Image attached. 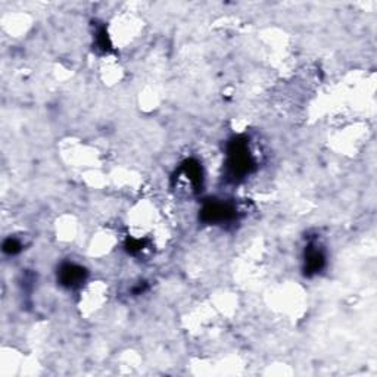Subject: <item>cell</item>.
<instances>
[{
	"label": "cell",
	"mask_w": 377,
	"mask_h": 377,
	"mask_svg": "<svg viewBox=\"0 0 377 377\" xmlns=\"http://www.w3.org/2000/svg\"><path fill=\"white\" fill-rule=\"evenodd\" d=\"M255 170L254 155L249 151L245 138H235L227 146L226 175L228 180L240 182Z\"/></svg>",
	"instance_id": "1"
},
{
	"label": "cell",
	"mask_w": 377,
	"mask_h": 377,
	"mask_svg": "<svg viewBox=\"0 0 377 377\" xmlns=\"http://www.w3.org/2000/svg\"><path fill=\"white\" fill-rule=\"evenodd\" d=\"M204 171L195 160L184 161L173 175V188L180 196H193L202 191Z\"/></svg>",
	"instance_id": "2"
},
{
	"label": "cell",
	"mask_w": 377,
	"mask_h": 377,
	"mask_svg": "<svg viewBox=\"0 0 377 377\" xmlns=\"http://www.w3.org/2000/svg\"><path fill=\"white\" fill-rule=\"evenodd\" d=\"M201 219L205 224H232L235 223L239 213L233 202L218 201V199H209L201 209Z\"/></svg>",
	"instance_id": "3"
},
{
	"label": "cell",
	"mask_w": 377,
	"mask_h": 377,
	"mask_svg": "<svg viewBox=\"0 0 377 377\" xmlns=\"http://www.w3.org/2000/svg\"><path fill=\"white\" fill-rule=\"evenodd\" d=\"M87 277V271L72 263L62 264L59 271H58V280L64 288L68 289H77L80 288L83 283H85Z\"/></svg>",
	"instance_id": "4"
},
{
	"label": "cell",
	"mask_w": 377,
	"mask_h": 377,
	"mask_svg": "<svg viewBox=\"0 0 377 377\" xmlns=\"http://www.w3.org/2000/svg\"><path fill=\"white\" fill-rule=\"evenodd\" d=\"M324 264H326V257H324L323 250L317 245H310L305 250V267H303L305 274L314 276L320 273Z\"/></svg>",
	"instance_id": "5"
},
{
	"label": "cell",
	"mask_w": 377,
	"mask_h": 377,
	"mask_svg": "<svg viewBox=\"0 0 377 377\" xmlns=\"http://www.w3.org/2000/svg\"><path fill=\"white\" fill-rule=\"evenodd\" d=\"M96 47L100 49L102 52H108L111 50V41H109V37H108V33L107 30H105L103 27L99 28L98 34H96Z\"/></svg>",
	"instance_id": "6"
},
{
	"label": "cell",
	"mask_w": 377,
	"mask_h": 377,
	"mask_svg": "<svg viewBox=\"0 0 377 377\" xmlns=\"http://www.w3.org/2000/svg\"><path fill=\"white\" fill-rule=\"evenodd\" d=\"M21 249H23V244H21L19 240L12 239V237H9V239L5 240L3 250H5L6 254H9V255H15V254L19 252Z\"/></svg>",
	"instance_id": "7"
}]
</instances>
